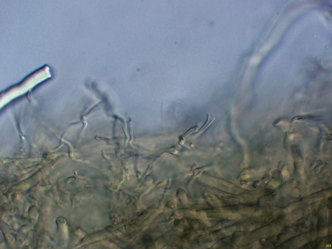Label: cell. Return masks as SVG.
I'll return each instance as SVG.
<instances>
[{
  "label": "cell",
  "mask_w": 332,
  "mask_h": 249,
  "mask_svg": "<svg viewBox=\"0 0 332 249\" xmlns=\"http://www.w3.org/2000/svg\"><path fill=\"white\" fill-rule=\"evenodd\" d=\"M207 198L208 201L212 205L218 206L220 205L221 202L212 193H208Z\"/></svg>",
  "instance_id": "cell-2"
},
{
  "label": "cell",
  "mask_w": 332,
  "mask_h": 249,
  "mask_svg": "<svg viewBox=\"0 0 332 249\" xmlns=\"http://www.w3.org/2000/svg\"><path fill=\"white\" fill-rule=\"evenodd\" d=\"M215 118L214 116L212 114H208L207 116V120L205 123L201 127L200 131V132H202L205 130L213 122Z\"/></svg>",
  "instance_id": "cell-1"
},
{
  "label": "cell",
  "mask_w": 332,
  "mask_h": 249,
  "mask_svg": "<svg viewBox=\"0 0 332 249\" xmlns=\"http://www.w3.org/2000/svg\"><path fill=\"white\" fill-rule=\"evenodd\" d=\"M296 205H292L285 210V212L287 213L291 212L293 210H295L296 208Z\"/></svg>",
  "instance_id": "cell-3"
}]
</instances>
